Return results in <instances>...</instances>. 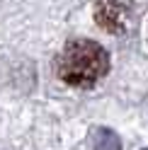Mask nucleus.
Returning a JSON list of instances; mask_svg holds the SVG:
<instances>
[{"mask_svg":"<svg viewBox=\"0 0 148 150\" xmlns=\"http://www.w3.org/2000/svg\"><path fill=\"white\" fill-rule=\"evenodd\" d=\"M109 70V56L95 41H70L56 61L58 78L70 87L88 90L97 85Z\"/></svg>","mask_w":148,"mask_h":150,"instance_id":"1","label":"nucleus"},{"mask_svg":"<svg viewBox=\"0 0 148 150\" xmlns=\"http://www.w3.org/2000/svg\"><path fill=\"white\" fill-rule=\"evenodd\" d=\"M134 5L131 0H100L95 5V20L109 34H124L131 24Z\"/></svg>","mask_w":148,"mask_h":150,"instance_id":"2","label":"nucleus"}]
</instances>
